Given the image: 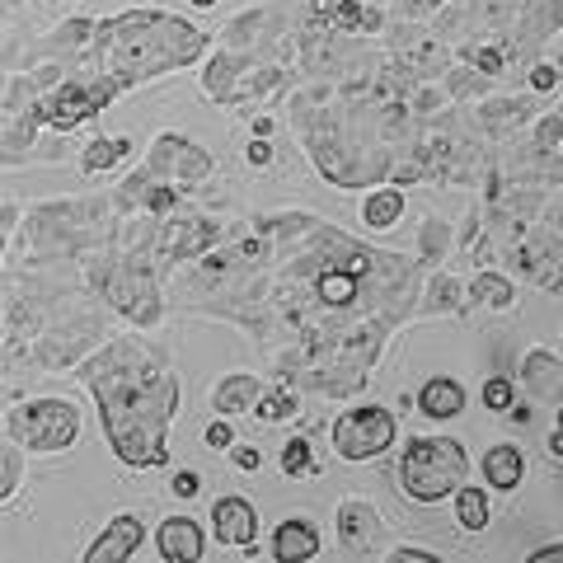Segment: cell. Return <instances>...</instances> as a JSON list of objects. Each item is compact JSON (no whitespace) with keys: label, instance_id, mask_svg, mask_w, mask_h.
Here are the masks:
<instances>
[{"label":"cell","instance_id":"5","mask_svg":"<svg viewBox=\"0 0 563 563\" xmlns=\"http://www.w3.org/2000/svg\"><path fill=\"white\" fill-rule=\"evenodd\" d=\"M99 291H104V301H113L118 315H127V320L141 324V329L160 324V291H155V273L146 259L113 263V268L99 277Z\"/></svg>","mask_w":563,"mask_h":563},{"label":"cell","instance_id":"17","mask_svg":"<svg viewBox=\"0 0 563 563\" xmlns=\"http://www.w3.org/2000/svg\"><path fill=\"white\" fill-rule=\"evenodd\" d=\"M212 240H221V226H212V221H169L160 249H165V259H193Z\"/></svg>","mask_w":563,"mask_h":563},{"label":"cell","instance_id":"16","mask_svg":"<svg viewBox=\"0 0 563 563\" xmlns=\"http://www.w3.org/2000/svg\"><path fill=\"white\" fill-rule=\"evenodd\" d=\"M263 399V381L249 376V371H235V376H221V385L212 390V409L235 418V413H254Z\"/></svg>","mask_w":563,"mask_h":563},{"label":"cell","instance_id":"14","mask_svg":"<svg viewBox=\"0 0 563 563\" xmlns=\"http://www.w3.org/2000/svg\"><path fill=\"white\" fill-rule=\"evenodd\" d=\"M479 470H484L488 488H498V493H517L521 479H526V456H521V446L498 442V446H488L484 451Z\"/></svg>","mask_w":563,"mask_h":563},{"label":"cell","instance_id":"23","mask_svg":"<svg viewBox=\"0 0 563 563\" xmlns=\"http://www.w3.org/2000/svg\"><path fill=\"white\" fill-rule=\"evenodd\" d=\"M526 381H531V390H540V395H545V390H559L563 366L554 362L549 352H531V357H526Z\"/></svg>","mask_w":563,"mask_h":563},{"label":"cell","instance_id":"19","mask_svg":"<svg viewBox=\"0 0 563 563\" xmlns=\"http://www.w3.org/2000/svg\"><path fill=\"white\" fill-rule=\"evenodd\" d=\"M470 296L479 305H488V310H512V305H517V291H512V282H507V277H498V273H479V277H474Z\"/></svg>","mask_w":563,"mask_h":563},{"label":"cell","instance_id":"12","mask_svg":"<svg viewBox=\"0 0 563 563\" xmlns=\"http://www.w3.org/2000/svg\"><path fill=\"white\" fill-rule=\"evenodd\" d=\"M320 526L315 521H305V517H287V521H277V531H273V559L277 563H305V559H315L320 554Z\"/></svg>","mask_w":563,"mask_h":563},{"label":"cell","instance_id":"30","mask_svg":"<svg viewBox=\"0 0 563 563\" xmlns=\"http://www.w3.org/2000/svg\"><path fill=\"white\" fill-rule=\"evenodd\" d=\"M230 465H235V470H259L263 456L254 446H235V451H230Z\"/></svg>","mask_w":563,"mask_h":563},{"label":"cell","instance_id":"22","mask_svg":"<svg viewBox=\"0 0 563 563\" xmlns=\"http://www.w3.org/2000/svg\"><path fill=\"white\" fill-rule=\"evenodd\" d=\"M456 521L465 526V531H484L488 526V498H484V488H460L456 493Z\"/></svg>","mask_w":563,"mask_h":563},{"label":"cell","instance_id":"20","mask_svg":"<svg viewBox=\"0 0 563 563\" xmlns=\"http://www.w3.org/2000/svg\"><path fill=\"white\" fill-rule=\"evenodd\" d=\"M127 155H132V141L127 137H118V141L94 137L90 146H85V160H80V165L90 169V174H99V169H113L118 160H127Z\"/></svg>","mask_w":563,"mask_h":563},{"label":"cell","instance_id":"40","mask_svg":"<svg viewBox=\"0 0 563 563\" xmlns=\"http://www.w3.org/2000/svg\"><path fill=\"white\" fill-rule=\"evenodd\" d=\"M5 5H19V0H5Z\"/></svg>","mask_w":563,"mask_h":563},{"label":"cell","instance_id":"15","mask_svg":"<svg viewBox=\"0 0 563 563\" xmlns=\"http://www.w3.org/2000/svg\"><path fill=\"white\" fill-rule=\"evenodd\" d=\"M418 409H423V418H437V423L460 418L465 413V385L456 376H427L423 390H418Z\"/></svg>","mask_w":563,"mask_h":563},{"label":"cell","instance_id":"11","mask_svg":"<svg viewBox=\"0 0 563 563\" xmlns=\"http://www.w3.org/2000/svg\"><path fill=\"white\" fill-rule=\"evenodd\" d=\"M155 549L169 563H198L207 554V531L193 517H165L155 531Z\"/></svg>","mask_w":563,"mask_h":563},{"label":"cell","instance_id":"1","mask_svg":"<svg viewBox=\"0 0 563 563\" xmlns=\"http://www.w3.org/2000/svg\"><path fill=\"white\" fill-rule=\"evenodd\" d=\"M80 381L104 413L108 446L132 470H165L169 465V427L179 413V376L155 362L137 338H108Z\"/></svg>","mask_w":563,"mask_h":563},{"label":"cell","instance_id":"4","mask_svg":"<svg viewBox=\"0 0 563 563\" xmlns=\"http://www.w3.org/2000/svg\"><path fill=\"white\" fill-rule=\"evenodd\" d=\"M5 437H15L24 451H66L80 437V413L71 399H33L24 409L5 413Z\"/></svg>","mask_w":563,"mask_h":563},{"label":"cell","instance_id":"24","mask_svg":"<svg viewBox=\"0 0 563 563\" xmlns=\"http://www.w3.org/2000/svg\"><path fill=\"white\" fill-rule=\"evenodd\" d=\"M19 474H24L19 446H15V437H5V446H0V503H10L19 493Z\"/></svg>","mask_w":563,"mask_h":563},{"label":"cell","instance_id":"32","mask_svg":"<svg viewBox=\"0 0 563 563\" xmlns=\"http://www.w3.org/2000/svg\"><path fill=\"white\" fill-rule=\"evenodd\" d=\"M554 80H559V71H554V66H535V71H531L535 90H554Z\"/></svg>","mask_w":563,"mask_h":563},{"label":"cell","instance_id":"29","mask_svg":"<svg viewBox=\"0 0 563 563\" xmlns=\"http://www.w3.org/2000/svg\"><path fill=\"white\" fill-rule=\"evenodd\" d=\"M169 493H174V498H198V493H202V479H198L193 470H179L174 479H169Z\"/></svg>","mask_w":563,"mask_h":563},{"label":"cell","instance_id":"25","mask_svg":"<svg viewBox=\"0 0 563 563\" xmlns=\"http://www.w3.org/2000/svg\"><path fill=\"white\" fill-rule=\"evenodd\" d=\"M479 399H484V409H493V413H512L517 409V385L507 381V376H488Z\"/></svg>","mask_w":563,"mask_h":563},{"label":"cell","instance_id":"36","mask_svg":"<svg viewBox=\"0 0 563 563\" xmlns=\"http://www.w3.org/2000/svg\"><path fill=\"white\" fill-rule=\"evenodd\" d=\"M549 456H554V460H559V465H563V427H559V432H554V437H549Z\"/></svg>","mask_w":563,"mask_h":563},{"label":"cell","instance_id":"37","mask_svg":"<svg viewBox=\"0 0 563 563\" xmlns=\"http://www.w3.org/2000/svg\"><path fill=\"white\" fill-rule=\"evenodd\" d=\"M479 66H484V71H498V66H503V57H498V52H484V57H479Z\"/></svg>","mask_w":563,"mask_h":563},{"label":"cell","instance_id":"21","mask_svg":"<svg viewBox=\"0 0 563 563\" xmlns=\"http://www.w3.org/2000/svg\"><path fill=\"white\" fill-rule=\"evenodd\" d=\"M282 474H291V479H315L320 474V460H315V451H310L305 437H291L282 446Z\"/></svg>","mask_w":563,"mask_h":563},{"label":"cell","instance_id":"7","mask_svg":"<svg viewBox=\"0 0 563 563\" xmlns=\"http://www.w3.org/2000/svg\"><path fill=\"white\" fill-rule=\"evenodd\" d=\"M108 99H113V90H108L99 76L94 80H61L33 113H38V122H47L52 132H71V127H80L85 118H94L99 108H108Z\"/></svg>","mask_w":563,"mask_h":563},{"label":"cell","instance_id":"33","mask_svg":"<svg viewBox=\"0 0 563 563\" xmlns=\"http://www.w3.org/2000/svg\"><path fill=\"white\" fill-rule=\"evenodd\" d=\"M268 160H273V146H268V141H249V165H268Z\"/></svg>","mask_w":563,"mask_h":563},{"label":"cell","instance_id":"10","mask_svg":"<svg viewBox=\"0 0 563 563\" xmlns=\"http://www.w3.org/2000/svg\"><path fill=\"white\" fill-rule=\"evenodd\" d=\"M141 540H146V526H141L137 512H122V517H113L104 526V535H94V545L85 549V563H122L132 559L141 549Z\"/></svg>","mask_w":563,"mask_h":563},{"label":"cell","instance_id":"28","mask_svg":"<svg viewBox=\"0 0 563 563\" xmlns=\"http://www.w3.org/2000/svg\"><path fill=\"white\" fill-rule=\"evenodd\" d=\"M202 442L212 446V451H230V446H235V427H230V418H226V413H221L216 423H207V427H202Z\"/></svg>","mask_w":563,"mask_h":563},{"label":"cell","instance_id":"8","mask_svg":"<svg viewBox=\"0 0 563 563\" xmlns=\"http://www.w3.org/2000/svg\"><path fill=\"white\" fill-rule=\"evenodd\" d=\"M216 169L212 151L193 146L188 137H155L151 155H146V169H141L132 183H151V179H165V183H198Z\"/></svg>","mask_w":563,"mask_h":563},{"label":"cell","instance_id":"26","mask_svg":"<svg viewBox=\"0 0 563 563\" xmlns=\"http://www.w3.org/2000/svg\"><path fill=\"white\" fill-rule=\"evenodd\" d=\"M296 413H301L296 395H291V390H277V395H263L259 399L254 418H263V423H287V418H296Z\"/></svg>","mask_w":563,"mask_h":563},{"label":"cell","instance_id":"6","mask_svg":"<svg viewBox=\"0 0 563 563\" xmlns=\"http://www.w3.org/2000/svg\"><path fill=\"white\" fill-rule=\"evenodd\" d=\"M395 413L381 409V404H362V409L352 413H338L334 423V451L343 460H357V465H366V460H381L390 446H395Z\"/></svg>","mask_w":563,"mask_h":563},{"label":"cell","instance_id":"38","mask_svg":"<svg viewBox=\"0 0 563 563\" xmlns=\"http://www.w3.org/2000/svg\"><path fill=\"white\" fill-rule=\"evenodd\" d=\"M188 5H198V10H216L221 0H188Z\"/></svg>","mask_w":563,"mask_h":563},{"label":"cell","instance_id":"2","mask_svg":"<svg viewBox=\"0 0 563 563\" xmlns=\"http://www.w3.org/2000/svg\"><path fill=\"white\" fill-rule=\"evenodd\" d=\"M207 52V33L193 29L188 19L165 15V10H132L113 15L94 29V76L113 94L146 85V80L193 66Z\"/></svg>","mask_w":563,"mask_h":563},{"label":"cell","instance_id":"35","mask_svg":"<svg viewBox=\"0 0 563 563\" xmlns=\"http://www.w3.org/2000/svg\"><path fill=\"white\" fill-rule=\"evenodd\" d=\"M554 559H563V545H549V549H535L531 554V563H554Z\"/></svg>","mask_w":563,"mask_h":563},{"label":"cell","instance_id":"3","mask_svg":"<svg viewBox=\"0 0 563 563\" xmlns=\"http://www.w3.org/2000/svg\"><path fill=\"white\" fill-rule=\"evenodd\" d=\"M470 479V451L456 437H413L399 456V488L409 503H446Z\"/></svg>","mask_w":563,"mask_h":563},{"label":"cell","instance_id":"34","mask_svg":"<svg viewBox=\"0 0 563 563\" xmlns=\"http://www.w3.org/2000/svg\"><path fill=\"white\" fill-rule=\"evenodd\" d=\"M554 141H559V118H549V127L540 122V146H545V151H554Z\"/></svg>","mask_w":563,"mask_h":563},{"label":"cell","instance_id":"31","mask_svg":"<svg viewBox=\"0 0 563 563\" xmlns=\"http://www.w3.org/2000/svg\"><path fill=\"white\" fill-rule=\"evenodd\" d=\"M390 563H437V554H427V549H395Z\"/></svg>","mask_w":563,"mask_h":563},{"label":"cell","instance_id":"13","mask_svg":"<svg viewBox=\"0 0 563 563\" xmlns=\"http://www.w3.org/2000/svg\"><path fill=\"white\" fill-rule=\"evenodd\" d=\"M381 517L371 503H343L338 507V535L352 554H376V540H381Z\"/></svg>","mask_w":563,"mask_h":563},{"label":"cell","instance_id":"39","mask_svg":"<svg viewBox=\"0 0 563 563\" xmlns=\"http://www.w3.org/2000/svg\"><path fill=\"white\" fill-rule=\"evenodd\" d=\"M559 427H563V409H559Z\"/></svg>","mask_w":563,"mask_h":563},{"label":"cell","instance_id":"27","mask_svg":"<svg viewBox=\"0 0 563 563\" xmlns=\"http://www.w3.org/2000/svg\"><path fill=\"white\" fill-rule=\"evenodd\" d=\"M334 19L343 24V29H366V33L381 29V15H376V10H362L357 0H338V5H334Z\"/></svg>","mask_w":563,"mask_h":563},{"label":"cell","instance_id":"9","mask_svg":"<svg viewBox=\"0 0 563 563\" xmlns=\"http://www.w3.org/2000/svg\"><path fill=\"white\" fill-rule=\"evenodd\" d=\"M212 535H216V545L244 549L254 535H259V512H254V503H249V498H240V493L216 498V503H212Z\"/></svg>","mask_w":563,"mask_h":563},{"label":"cell","instance_id":"18","mask_svg":"<svg viewBox=\"0 0 563 563\" xmlns=\"http://www.w3.org/2000/svg\"><path fill=\"white\" fill-rule=\"evenodd\" d=\"M404 216V193H399V183L395 188H376L371 198H366V207H362V221L371 230H390Z\"/></svg>","mask_w":563,"mask_h":563}]
</instances>
